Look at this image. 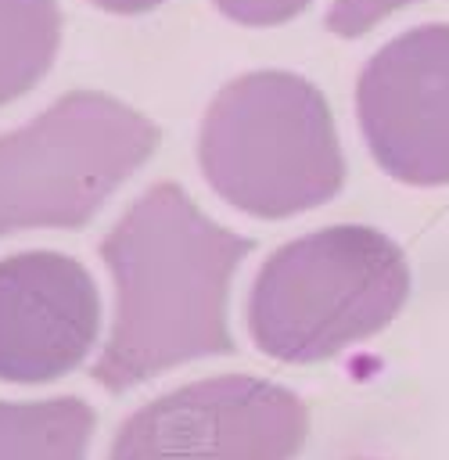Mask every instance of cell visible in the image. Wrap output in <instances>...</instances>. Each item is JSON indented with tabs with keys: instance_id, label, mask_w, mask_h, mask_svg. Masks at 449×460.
Segmentation results:
<instances>
[{
	"instance_id": "obj_3",
	"label": "cell",
	"mask_w": 449,
	"mask_h": 460,
	"mask_svg": "<svg viewBox=\"0 0 449 460\" xmlns=\"http://www.w3.org/2000/svg\"><path fill=\"white\" fill-rule=\"evenodd\" d=\"M409 291L406 255L374 226H327L287 241L255 273L248 331L280 363H320L384 331Z\"/></svg>"
},
{
	"instance_id": "obj_10",
	"label": "cell",
	"mask_w": 449,
	"mask_h": 460,
	"mask_svg": "<svg viewBox=\"0 0 449 460\" xmlns=\"http://www.w3.org/2000/svg\"><path fill=\"white\" fill-rule=\"evenodd\" d=\"M417 0H334L327 11V29L338 36H363L392 11H402Z\"/></svg>"
},
{
	"instance_id": "obj_2",
	"label": "cell",
	"mask_w": 449,
	"mask_h": 460,
	"mask_svg": "<svg viewBox=\"0 0 449 460\" xmlns=\"http://www.w3.org/2000/svg\"><path fill=\"white\" fill-rule=\"evenodd\" d=\"M208 187L255 219H287L330 201L345 180L334 115L295 72H248L208 104L198 133Z\"/></svg>"
},
{
	"instance_id": "obj_1",
	"label": "cell",
	"mask_w": 449,
	"mask_h": 460,
	"mask_svg": "<svg viewBox=\"0 0 449 460\" xmlns=\"http://www.w3.org/2000/svg\"><path fill=\"white\" fill-rule=\"evenodd\" d=\"M248 237L208 219L176 183L140 194L101 244L115 313L93 367L108 392H126L172 367L226 356V302Z\"/></svg>"
},
{
	"instance_id": "obj_11",
	"label": "cell",
	"mask_w": 449,
	"mask_h": 460,
	"mask_svg": "<svg viewBox=\"0 0 449 460\" xmlns=\"http://www.w3.org/2000/svg\"><path fill=\"white\" fill-rule=\"evenodd\" d=\"M216 7L241 25H284L305 11L309 0H216Z\"/></svg>"
},
{
	"instance_id": "obj_8",
	"label": "cell",
	"mask_w": 449,
	"mask_h": 460,
	"mask_svg": "<svg viewBox=\"0 0 449 460\" xmlns=\"http://www.w3.org/2000/svg\"><path fill=\"white\" fill-rule=\"evenodd\" d=\"M93 410L75 395L0 399V460H86Z\"/></svg>"
},
{
	"instance_id": "obj_4",
	"label": "cell",
	"mask_w": 449,
	"mask_h": 460,
	"mask_svg": "<svg viewBox=\"0 0 449 460\" xmlns=\"http://www.w3.org/2000/svg\"><path fill=\"white\" fill-rule=\"evenodd\" d=\"M154 147V122L119 97H57L25 126L0 133V241L90 223Z\"/></svg>"
},
{
	"instance_id": "obj_7",
	"label": "cell",
	"mask_w": 449,
	"mask_h": 460,
	"mask_svg": "<svg viewBox=\"0 0 449 460\" xmlns=\"http://www.w3.org/2000/svg\"><path fill=\"white\" fill-rule=\"evenodd\" d=\"M101 295L83 262L61 252L0 259V381L47 385L97 345Z\"/></svg>"
},
{
	"instance_id": "obj_12",
	"label": "cell",
	"mask_w": 449,
	"mask_h": 460,
	"mask_svg": "<svg viewBox=\"0 0 449 460\" xmlns=\"http://www.w3.org/2000/svg\"><path fill=\"white\" fill-rule=\"evenodd\" d=\"M97 4L101 11H111V14H144L151 7H158L162 0H90Z\"/></svg>"
},
{
	"instance_id": "obj_5",
	"label": "cell",
	"mask_w": 449,
	"mask_h": 460,
	"mask_svg": "<svg viewBox=\"0 0 449 460\" xmlns=\"http://www.w3.org/2000/svg\"><path fill=\"white\" fill-rule=\"evenodd\" d=\"M305 406L259 377H208L140 406L108 460H291L305 442Z\"/></svg>"
},
{
	"instance_id": "obj_9",
	"label": "cell",
	"mask_w": 449,
	"mask_h": 460,
	"mask_svg": "<svg viewBox=\"0 0 449 460\" xmlns=\"http://www.w3.org/2000/svg\"><path fill=\"white\" fill-rule=\"evenodd\" d=\"M61 43L57 0H0V104L29 93Z\"/></svg>"
},
{
	"instance_id": "obj_6",
	"label": "cell",
	"mask_w": 449,
	"mask_h": 460,
	"mask_svg": "<svg viewBox=\"0 0 449 460\" xmlns=\"http://www.w3.org/2000/svg\"><path fill=\"white\" fill-rule=\"evenodd\" d=\"M356 111L388 176L413 187L449 183V25L388 40L359 75Z\"/></svg>"
}]
</instances>
